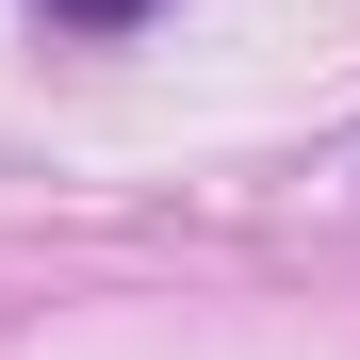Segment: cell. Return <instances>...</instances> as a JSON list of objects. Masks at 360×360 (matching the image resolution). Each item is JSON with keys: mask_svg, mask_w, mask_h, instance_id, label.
I'll use <instances>...</instances> for the list:
<instances>
[{"mask_svg": "<svg viewBox=\"0 0 360 360\" xmlns=\"http://www.w3.org/2000/svg\"><path fill=\"white\" fill-rule=\"evenodd\" d=\"M33 17H49V33H148L164 0H33Z\"/></svg>", "mask_w": 360, "mask_h": 360, "instance_id": "1", "label": "cell"}]
</instances>
